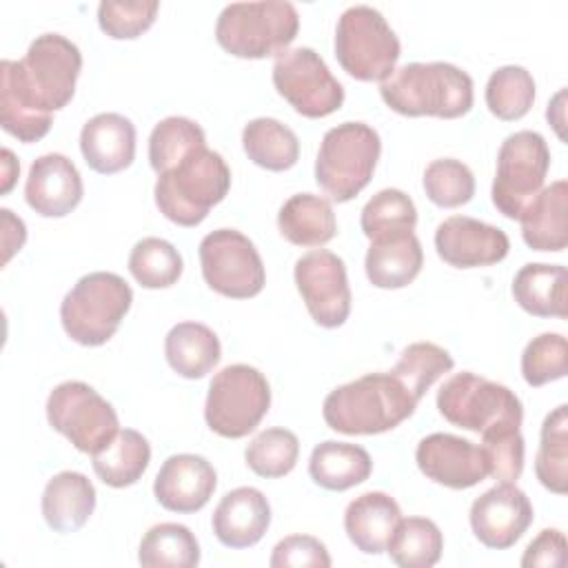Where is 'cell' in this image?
<instances>
[{
    "label": "cell",
    "instance_id": "cell-4",
    "mask_svg": "<svg viewBox=\"0 0 568 568\" xmlns=\"http://www.w3.org/2000/svg\"><path fill=\"white\" fill-rule=\"evenodd\" d=\"M297 31V9L286 0L231 2L220 11L215 24L217 44L226 53L248 60L280 55Z\"/></svg>",
    "mask_w": 568,
    "mask_h": 568
},
{
    "label": "cell",
    "instance_id": "cell-12",
    "mask_svg": "<svg viewBox=\"0 0 568 568\" xmlns=\"http://www.w3.org/2000/svg\"><path fill=\"white\" fill-rule=\"evenodd\" d=\"M204 282L231 300L255 297L266 284L264 262L255 244L235 229H217L200 242Z\"/></svg>",
    "mask_w": 568,
    "mask_h": 568
},
{
    "label": "cell",
    "instance_id": "cell-19",
    "mask_svg": "<svg viewBox=\"0 0 568 568\" xmlns=\"http://www.w3.org/2000/svg\"><path fill=\"white\" fill-rule=\"evenodd\" d=\"M215 486L217 475L209 459L193 453H180L166 457L160 466L153 481V495L162 508L189 515L209 504Z\"/></svg>",
    "mask_w": 568,
    "mask_h": 568
},
{
    "label": "cell",
    "instance_id": "cell-42",
    "mask_svg": "<svg viewBox=\"0 0 568 568\" xmlns=\"http://www.w3.org/2000/svg\"><path fill=\"white\" fill-rule=\"evenodd\" d=\"M300 457V439L288 428H266L244 450L246 466L266 479L288 475Z\"/></svg>",
    "mask_w": 568,
    "mask_h": 568
},
{
    "label": "cell",
    "instance_id": "cell-33",
    "mask_svg": "<svg viewBox=\"0 0 568 568\" xmlns=\"http://www.w3.org/2000/svg\"><path fill=\"white\" fill-rule=\"evenodd\" d=\"M248 160L266 171H288L300 160V140L275 118H255L242 131Z\"/></svg>",
    "mask_w": 568,
    "mask_h": 568
},
{
    "label": "cell",
    "instance_id": "cell-3",
    "mask_svg": "<svg viewBox=\"0 0 568 568\" xmlns=\"http://www.w3.org/2000/svg\"><path fill=\"white\" fill-rule=\"evenodd\" d=\"M231 189V169L209 146L184 155L158 175L153 195L160 213L178 226H197Z\"/></svg>",
    "mask_w": 568,
    "mask_h": 568
},
{
    "label": "cell",
    "instance_id": "cell-7",
    "mask_svg": "<svg viewBox=\"0 0 568 568\" xmlns=\"http://www.w3.org/2000/svg\"><path fill=\"white\" fill-rule=\"evenodd\" d=\"M437 408L453 426L488 435L521 426L524 406L504 384L479 377L470 371L457 373L437 390Z\"/></svg>",
    "mask_w": 568,
    "mask_h": 568
},
{
    "label": "cell",
    "instance_id": "cell-44",
    "mask_svg": "<svg viewBox=\"0 0 568 568\" xmlns=\"http://www.w3.org/2000/svg\"><path fill=\"white\" fill-rule=\"evenodd\" d=\"M568 373V344L559 333L532 337L521 353V375L528 386L539 388Z\"/></svg>",
    "mask_w": 568,
    "mask_h": 568
},
{
    "label": "cell",
    "instance_id": "cell-17",
    "mask_svg": "<svg viewBox=\"0 0 568 568\" xmlns=\"http://www.w3.org/2000/svg\"><path fill=\"white\" fill-rule=\"evenodd\" d=\"M532 524V504L515 484H497L470 506L475 537L495 550H506L521 539Z\"/></svg>",
    "mask_w": 568,
    "mask_h": 568
},
{
    "label": "cell",
    "instance_id": "cell-41",
    "mask_svg": "<svg viewBox=\"0 0 568 568\" xmlns=\"http://www.w3.org/2000/svg\"><path fill=\"white\" fill-rule=\"evenodd\" d=\"M455 362L442 346L433 342H415L406 346L390 371L419 402L426 390L448 371H453Z\"/></svg>",
    "mask_w": 568,
    "mask_h": 568
},
{
    "label": "cell",
    "instance_id": "cell-39",
    "mask_svg": "<svg viewBox=\"0 0 568 568\" xmlns=\"http://www.w3.org/2000/svg\"><path fill=\"white\" fill-rule=\"evenodd\" d=\"M180 251L162 237H142L129 253V271L144 288H169L182 275Z\"/></svg>",
    "mask_w": 568,
    "mask_h": 568
},
{
    "label": "cell",
    "instance_id": "cell-29",
    "mask_svg": "<svg viewBox=\"0 0 568 568\" xmlns=\"http://www.w3.org/2000/svg\"><path fill=\"white\" fill-rule=\"evenodd\" d=\"M371 473L373 462L368 450L348 442L326 439L313 448L308 459V475L324 490H348L366 481Z\"/></svg>",
    "mask_w": 568,
    "mask_h": 568
},
{
    "label": "cell",
    "instance_id": "cell-21",
    "mask_svg": "<svg viewBox=\"0 0 568 568\" xmlns=\"http://www.w3.org/2000/svg\"><path fill=\"white\" fill-rule=\"evenodd\" d=\"M271 524V506L262 490L240 486L226 493L213 510V532L226 548L255 546Z\"/></svg>",
    "mask_w": 568,
    "mask_h": 568
},
{
    "label": "cell",
    "instance_id": "cell-23",
    "mask_svg": "<svg viewBox=\"0 0 568 568\" xmlns=\"http://www.w3.org/2000/svg\"><path fill=\"white\" fill-rule=\"evenodd\" d=\"M80 151L95 173L124 171L135 158V126L120 113H98L80 131Z\"/></svg>",
    "mask_w": 568,
    "mask_h": 568
},
{
    "label": "cell",
    "instance_id": "cell-20",
    "mask_svg": "<svg viewBox=\"0 0 568 568\" xmlns=\"http://www.w3.org/2000/svg\"><path fill=\"white\" fill-rule=\"evenodd\" d=\"M84 186L75 164L62 153L33 160L24 184L27 204L42 217H64L82 200Z\"/></svg>",
    "mask_w": 568,
    "mask_h": 568
},
{
    "label": "cell",
    "instance_id": "cell-31",
    "mask_svg": "<svg viewBox=\"0 0 568 568\" xmlns=\"http://www.w3.org/2000/svg\"><path fill=\"white\" fill-rule=\"evenodd\" d=\"M164 355L180 377L200 379L220 362L222 346L206 324L180 322L166 333Z\"/></svg>",
    "mask_w": 568,
    "mask_h": 568
},
{
    "label": "cell",
    "instance_id": "cell-30",
    "mask_svg": "<svg viewBox=\"0 0 568 568\" xmlns=\"http://www.w3.org/2000/svg\"><path fill=\"white\" fill-rule=\"evenodd\" d=\"M277 229L295 246H324L337 233V220L326 197L313 193L291 195L280 213Z\"/></svg>",
    "mask_w": 568,
    "mask_h": 568
},
{
    "label": "cell",
    "instance_id": "cell-26",
    "mask_svg": "<svg viewBox=\"0 0 568 568\" xmlns=\"http://www.w3.org/2000/svg\"><path fill=\"white\" fill-rule=\"evenodd\" d=\"M95 510V486L78 470L53 475L42 490V517L55 532L80 530Z\"/></svg>",
    "mask_w": 568,
    "mask_h": 568
},
{
    "label": "cell",
    "instance_id": "cell-9",
    "mask_svg": "<svg viewBox=\"0 0 568 568\" xmlns=\"http://www.w3.org/2000/svg\"><path fill=\"white\" fill-rule=\"evenodd\" d=\"M271 406L266 377L248 364H231L215 373L204 404L206 426L226 439L246 437Z\"/></svg>",
    "mask_w": 568,
    "mask_h": 568
},
{
    "label": "cell",
    "instance_id": "cell-49",
    "mask_svg": "<svg viewBox=\"0 0 568 568\" xmlns=\"http://www.w3.org/2000/svg\"><path fill=\"white\" fill-rule=\"evenodd\" d=\"M2 215V246H4V257L2 262L7 264L16 251L22 248L27 240V229L20 217H16L9 209H0Z\"/></svg>",
    "mask_w": 568,
    "mask_h": 568
},
{
    "label": "cell",
    "instance_id": "cell-10",
    "mask_svg": "<svg viewBox=\"0 0 568 568\" xmlns=\"http://www.w3.org/2000/svg\"><path fill=\"white\" fill-rule=\"evenodd\" d=\"M550 169V149L537 131L524 129L510 133L497 153V171L490 189L493 204L510 220H519L521 211L544 189Z\"/></svg>",
    "mask_w": 568,
    "mask_h": 568
},
{
    "label": "cell",
    "instance_id": "cell-16",
    "mask_svg": "<svg viewBox=\"0 0 568 568\" xmlns=\"http://www.w3.org/2000/svg\"><path fill=\"white\" fill-rule=\"evenodd\" d=\"M415 462L430 481L453 490L473 488L488 477V462L481 446L450 433L426 435L417 444Z\"/></svg>",
    "mask_w": 568,
    "mask_h": 568
},
{
    "label": "cell",
    "instance_id": "cell-48",
    "mask_svg": "<svg viewBox=\"0 0 568 568\" xmlns=\"http://www.w3.org/2000/svg\"><path fill=\"white\" fill-rule=\"evenodd\" d=\"M566 564V537L557 528L541 530L524 550V568H561Z\"/></svg>",
    "mask_w": 568,
    "mask_h": 568
},
{
    "label": "cell",
    "instance_id": "cell-11",
    "mask_svg": "<svg viewBox=\"0 0 568 568\" xmlns=\"http://www.w3.org/2000/svg\"><path fill=\"white\" fill-rule=\"evenodd\" d=\"M47 422L80 453L102 450L120 430L115 408L89 384L69 379L47 397Z\"/></svg>",
    "mask_w": 568,
    "mask_h": 568
},
{
    "label": "cell",
    "instance_id": "cell-32",
    "mask_svg": "<svg viewBox=\"0 0 568 568\" xmlns=\"http://www.w3.org/2000/svg\"><path fill=\"white\" fill-rule=\"evenodd\" d=\"M151 462V446L146 437L133 428H120L115 437L91 455L95 475L111 488L135 484Z\"/></svg>",
    "mask_w": 568,
    "mask_h": 568
},
{
    "label": "cell",
    "instance_id": "cell-40",
    "mask_svg": "<svg viewBox=\"0 0 568 568\" xmlns=\"http://www.w3.org/2000/svg\"><path fill=\"white\" fill-rule=\"evenodd\" d=\"M359 224L368 240L395 233H410L417 224V209L404 191L382 189L364 204Z\"/></svg>",
    "mask_w": 568,
    "mask_h": 568
},
{
    "label": "cell",
    "instance_id": "cell-51",
    "mask_svg": "<svg viewBox=\"0 0 568 568\" xmlns=\"http://www.w3.org/2000/svg\"><path fill=\"white\" fill-rule=\"evenodd\" d=\"M564 98H566V91H559L555 95V100L548 104V111H546L548 122L555 126V131L561 140H564V129H561V124H564Z\"/></svg>",
    "mask_w": 568,
    "mask_h": 568
},
{
    "label": "cell",
    "instance_id": "cell-38",
    "mask_svg": "<svg viewBox=\"0 0 568 568\" xmlns=\"http://www.w3.org/2000/svg\"><path fill=\"white\" fill-rule=\"evenodd\" d=\"M200 146H206L202 126L189 118L169 115L160 120L149 135L151 169L160 175Z\"/></svg>",
    "mask_w": 568,
    "mask_h": 568
},
{
    "label": "cell",
    "instance_id": "cell-37",
    "mask_svg": "<svg viewBox=\"0 0 568 568\" xmlns=\"http://www.w3.org/2000/svg\"><path fill=\"white\" fill-rule=\"evenodd\" d=\"M535 102V80L530 71L517 64H504L495 69L486 82V106L488 111L513 122L524 118Z\"/></svg>",
    "mask_w": 568,
    "mask_h": 568
},
{
    "label": "cell",
    "instance_id": "cell-25",
    "mask_svg": "<svg viewBox=\"0 0 568 568\" xmlns=\"http://www.w3.org/2000/svg\"><path fill=\"white\" fill-rule=\"evenodd\" d=\"M424 266V251L417 235L395 233L371 240L364 268L366 277L377 288H404Z\"/></svg>",
    "mask_w": 568,
    "mask_h": 568
},
{
    "label": "cell",
    "instance_id": "cell-5",
    "mask_svg": "<svg viewBox=\"0 0 568 568\" xmlns=\"http://www.w3.org/2000/svg\"><path fill=\"white\" fill-rule=\"evenodd\" d=\"M133 302L131 286L109 271L82 275L60 304L64 333L82 346L106 344Z\"/></svg>",
    "mask_w": 568,
    "mask_h": 568
},
{
    "label": "cell",
    "instance_id": "cell-14",
    "mask_svg": "<svg viewBox=\"0 0 568 568\" xmlns=\"http://www.w3.org/2000/svg\"><path fill=\"white\" fill-rule=\"evenodd\" d=\"M27 87L47 111L64 109L73 93L82 69L80 49L60 33L38 36L27 55L20 60Z\"/></svg>",
    "mask_w": 568,
    "mask_h": 568
},
{
    "label": "cell",
    "instance_id": "cell-43",
    "mask_svg": "<svg viewBox=\"0 0 568 568\" xmlns=\"http://www.w3.org/2000/svg\"><path fill=\"white\" fill-rule=\"evenodd\" d=\"M424 191L433 204L442 209H455L473 200L475 178L464 162L439 158L433 160L424 171Z\"/></svg>",
    "mask_w": 568,
    "mask_h": 568
},
{
    "label": "cell",
    "instance_id": "cell-45",
    "mask_svg": "<svg viewBox=\"0 0 568 568\" xmlns=\"http://www.w3.org/2000/svg\"><path fill=\"white\" fill-rule=\"evenodd\" d=\"M158 9V0H102L98 24L113 40H133L155 22Z\"/></svg>",
    "mask_w": 568,
    "mask_h": 568
},
{
    "label": "cell",
    "instance_id": "cell-6",
    "mask_svg": "<svg viewBox=\"0 0 568 568\" xmlns=\"http://www.w3.org/2000/svg\"><path fill=\"white\" fill-rule=\"evenodd\" d=\"M382 153L379 135L364 122H342L322 138L315 182L335 202L353 200L373 178Z\"/></svg>",
    "mask_w": 568,
    "mask_h": 568
},
{
    "label": "cell",
    "instance_id": "cell-15",
    "mask_svg": "<svg viewBox=\"0 0 568 568\" xmlns=\"http://www.w3.org/2000/svg\"><path fill=\"white\" fill-rule=\"evenodd\" d=\"M297 291L313 322L324 328H337L351 313V286L344 260L326 248L311 251L295 262Z\"/></svg>",
    "mask_w": 568,
    "mask_h": 568
},
{
    "label": "cell",
    "instance_id": "cell-24",
    "mask_svg": "<svg viewBox=\"0 0 568 568\" xmlns=\"http://www.w3.org/2000/svg\"><path fill=\"white\" fill-rule=\"evenodd\" d=\"M521 237L532 251L559 253L568 244V184L557 180L541 189L519 215Z\"/></svg>",
    "mask_w": 568,
    "mask_h": 568
},
{
    "label": "cell",
    "instance_id": "cell-46",
    "mask_svg": "<svg viewBox=\"0 0 568 568\" xmlns=\"http://www.w3.org/2000/svg\"><path fill=\"white\" fill-rule=\"evenodd\" d=\"M488 475L499 484H515L524 470V437L519 428L481 435Z\"/></svg>",
    "mask_w": 568,
    "mask_h": 568
},
{
    "label": "cell",
    "instance_id": "cell-28",
    "mask_svg": "<svg viewBox=\"0 0 568 568\" xmlns=\"http://www.w3.org/2000/svg\"><path fill=\"white\" fill-rule=\"evenodd\" d=\"M515 302L535 317H566V266L561 264H526L513 280Z\"/></svg>",
    "mask_w": 568,
    "mask_h": 568
},
{
    "label": "cell",
    "instance_id": "cell-18",
    "mask_svg": "<svg viewBox=\"0 0 568 568\" xmlns=\"http://www.w3.org/2000/svg\"><path fill=\"white\" fill-rule=\"evenodd\" d=\"M437 255L455 268H477L501 262L510 251L508 235L468 215H450L435 231Z\"/></svg>",
    "mask_w": 568,
    "mask_h": 568
},
{
    "label": "cell",
    "instance_id": "cell-1",
    "mask_svg": "<svg viewBox=\"0 0 568 568\" xmlns=\"http://www.w3.org/2000/svg\"><path fill=\"white\" fill-rule=\"evenodd\" d=\"M417 399L388 371L368 373L337 386L324 399L322 415L328 428L344 435H379L408 419Z\"/></svg>",
    "mask_w": 568,
    "mask_h": 568
},
{
    "label": "cell",
    "instance_id": "cell-2",
    "mask_svg": "<svg viewBox=\"0 0 568 568\" xmlns=\"http://www.w3.org/2000/svg\"><path fill=\"white\" fill-rule=\"evenodd\" d=\"M379 95L399 115L455 120L473 109V78L450 62H410L379 84Z\"/></svg>",
    "mask_w": 568,
    "mask_h": 568
},
{
    "label": "cell",
    "instance_id": "cell-27",
    "mask_svg": "<svg viewBox=\"0 0 568 568\" xmlns=\"http://www.w3.org/2000/svg\"><path fill=\"white\" fill-rule=\"evenodd\" d=\"M399 519L402 510L397 501L382 490H371L346 506L344 530L357 550L379 555L386 550Z\"/></svg>",
    "mask_w": 568,
    "mask_h": 568
},
{
    "label": "cell",
    "instance_id": "cell-47",
    "mask_svg": "<svg viewBox=\"0 0 568 568\" xmlns=\"http://www.w3.org/2000/svg\"><path fill=\"white\" fill-rule=\"evenodd\" d=\"M268 564L273 568H328L331 555L326 546L311 535H288L275 544Z\"/></svg>",
    "mask_w": 568,
    "mask_h": 568
},
{
    "label": "cell",
    "instance_id": "cell-22",
    "mask_svg": "<svg viewBox=\"0 0 568 568\" xmlns=\"http://www.w3.org/2000/svg\"><path fill=\"white\" fill-rule=\"evenodd\" d=\"M53 122L24 82L20 60L0 62V124L7 133L24 144L42 140Z\"/></svg>",
    "mask_w": 568,
    "mask_h": 568
},
{
    "label": "cell",
    "instance_id": "cell-34",
    "mask_svg": "<svg viewBox=\"0 0 568 568\" xmlns=\"http://www.w3.org/2000/svg\"><path fill=\"white\" fill-rule=\"evenodd\" d=\"M138 561L144 568H193L200 564V544L186 526L164 521L144 532Z\"/></svg>",
    "mask_w": 568,
    "mask_h": 568
},
{
    "label": "cell",
    "instance_id": "cell-50",
    "mask_svg": "<svg viewBox=\"0 0 568 568\" xmlns=\"http://www.w3.org/2000/svg\"><path fill=\"white\" fill-rule=\"evenodd\" d=\"M18 171H20V164L18 160L13 158V153L9 149H2V193H9L16 178H18Z\"/></svg>",
    "mask_w": 568,
    "mask_h": 568
},
{
    "label": "cell",
    "instance_id": "cell-36",
    "mask_svg": "<svg viewBox=\"0 0 568 568\" xmlns=\"http://www.w3.org/2000/svg\"><path fill=\"white\" fill-rule=\"evenodd\" d=\"M442 550V530L426 517L399 519L386 546L390 559L402 568H430L439 561Z\"/></svg>",
    "mask_w": 568,
    "mask_h": 568
},
{
    "label": "cell",
    "instance_id": "cell-8",
    "mask_svg": "<svg viewBox=\"0 0 568 568\" xmlns=\"http://www.w3.org/2000/svg\"><path fill=\"white\" fill-rule=\"evenodd\" d=\"M402 47L386 18L368 7H348L335 27V58L362 82H384L395 71Z\"/></svg>",
    "mask_w": 568,
    "mask_h": 568
},
{
    "label": "cell",
    "instance_id": "cell-35",
    "mask_svg": "<svg viewBox=\"0 0 568 568\" xmlns=\"http://www.w3.org/2000/svg\"><path fill=\"white\" fill-rule=\"evenodd\" d=\"M535 475L544 488L564 495L568 490V408L557 406L546 415L539 433Z\"/></svg>",
    "mask_w": 568,
    "mask_h": 568
},
{
    "label": "cell",
    "instance_id": "cell-13",
    "mask_svg": "<svg viewBox=\"0 0 568 568\" xmlns=\"http://www.w3.org/2000/svg\"><path fill=\"white\" fill-rule=\"evenodd\" d=\"M273 84L304 118H326L344 104V87L311 47L282 51L273 62Z\"/></svg>",
    "mask_w": 568,
    "mask_h": 568
}]
</instances>
